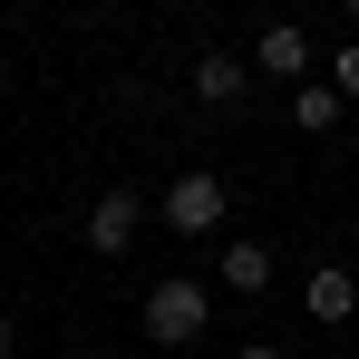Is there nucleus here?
<instances>
[{
	"label": "nucleus",
	"mask_w": 359,
	"mask_h": 359,
	"mask_svg": "<svg viewBox=\"0 0 359 359\" xmlns=\"http://www.w3.org/2000/svg\"><path fill=\"white\" fill-rule=\"evenodd\" d=\"M340 117H350V97H340L330 78H301V88H292V126H301V136H330Z\"/></svg>",
	"instance_id": "obj_6"
},
{
	"label": "nucleus",
	"mask_w": 359,
	"mask_h": 359,
	"mask_svg": "<svg viewBox=\"0 0 359 359\" xmlns=\"http://www.w3.org/2000/svg\"><path fill=\"white\" fill-rule=\"evenodd\" d=\"M204 320H214L204 282H156V292H146V340H156V350H194Z\"/></svg>",
	"instance_id": "obj_1"
},
{
	"label": "nucleus",
	"mask_w": 359,
	"mask_h": 359,
	"mask_svg": "<svg viewBox=\"0 0 359 359\" xmlns=\"http://www.w3.org/2000/svg\"><path fill=\"white\" fill-rule=\"evenodd\" d=\"M262 282H272V252L262 243H233L224 252V292H262Z\"/></svg>",
	"instance_id": "obj_8"
},
{
	"label": "nucleus",
	"mask_w": 359,
	"mask_h": 359,
	"mask_svg": "<svg viewBox=\"0 0 359 359\" xmlns=\"http://www.w3.org/2000/svg\"><path fill=\"white\" fill-rule=\"evenodd\" d=\"M136 233H146V194H136V184H107V194L88 204V252H97V262H117Z\"/></svg>",
	"instance_id": "obj_3"
},
{
	"label": "nucleus",
	"mask_w": 359,
	"mask_h": 359,
	"mask_svg": "<svg viewBox=\"0 0 359 359\" xmlns=\"http://www.w3.org/2000/svg\"><path fill=\"white\" fill-rule=\"evenodd\" d=\"M78 359H88V350H78Z\"/></svg>",
	"instance_id": "obj_13"
},
{
	"label": "nucleus",
	"mask_w": 359,
	"mask_h": 359,
	"mask_svg": "<svg viewBox=\"0 0 359 359\" xmlns=\"http://www.w3.org/2000/svg\"><path fill=\"white\" fill-rule=\"evenodd\" d=\"M301 301H311V320H330V330H340V320L359 311V282L340 272V262H311V292H301Z\"/></svg>",
	"instance_id": "obj_7"
},
{
	"label": "nucleus",
	"mask_w": 359,
	"mask_h": 359,
	"mask_svg": "<svg viewBox=\"0 0 359 359\" xmlns=\"http://www.w3.org/2000/svg\"><path fill=\"white\" fill-rule=\"evenodd\" d=\"M340 10H350V20H359V0H340Z\"/></svg>",
	"instance_id": "obj_12"
},
{
	"label": "nucleus",
	"mask_w": 359,
	"mask_h": 359,
	"mask_svg": "<svg viewBox=\"0 0 359 359\" xmlns=\"http://www.w3.org/2000/svg\"><path fill=\"white\" fill-rule=\"evenodd\" d=\"M330 88H340V97H359V39L340 49V59H330Z\"/></svg>",
	"instance_id": "obj_9"
},
{
	"label": "nucleus",
	"mask_w": 359,
	"mask_h": 359,
	"mask_svg": "<svg viewBox=\"0 0 359 359\" xmlns=\"http://www.w3.org/2000/svg\"><path fill=\"white\" fill-rule=\"evenodd\" d=\"M243 88H252V68H243L233 49H204V59H194V97H204V107H243Z\"/></svg>",
	"instance_id": "obj_5"
},
{
	"label": "nucleus",
	"mask_w": 359,
	"mask_h": 359,
	"mask_svg": "<svg viewBox=\"0 0 359 359\" xmlns=\"http://www.w3.org/2000/svg\"><path fill=\"white\" fill-rule=\"evenodd\" d=\"M252 68H272V78H311V29H292V20H272L262 39H252Z\"/></svg>",
	"instance_id": "obj_4"
},
{
	"label": "nucleus",
	"mask_w": 359,
	"mask_h": 359,
	"mask_svg": "<svg viewBox=\"0 0 359 359\" xmlns=\"http://www.w3.org/2000/svg\"><path fill=\"white\" fill-rule=\"evenodd\" d=\"M233 359H282V350H262V340H243V350H233Z\"/></svg>",
	"instance_id": "obj_10"
},
{
	"label": "nucleus",
	"mask_w": 359,
	"mask_h": 359,
	"mask_svg": "<svg viewBox=\"0 0 359 359\" xmlns=\"http://www.w3.org/2000/svg\"><path fill=\"white\" fill-rule=\"evenodd\" d=\"M224 204H233V194H224V175H204V165L175 175L165 194H156V214H165L175 233H214V224H224Z\"/></svg>",
	"instance_id": "obj_2"
},
{
	"label": "nucleus",
	"mask_w": 359,
	"mask_h": 359,
	"mask_svg": "<svg viewBox=\"0 0 359 359\" xmlns=\"http://www.w3.org/2000/svg\"><path fill=\"white\" fill-rule=\"evenodd\" d=\"M10 340H20V330H10V320H0V359H10Z\"/></svg>",
	"instance_id": "obj_11"
}]
</instances>
